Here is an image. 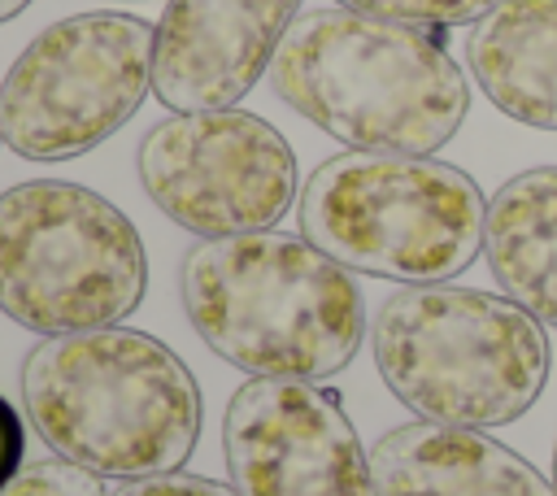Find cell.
<instances>
[{
	"label": "cell",
	"mask_w": 557,
	"mask_h": 496,
	"mask_svg": "<svg viewBox=\"0 0 557 496\" xmlns=\"http://www.w3.org/2000/svg\"><path fill=\"white\" fill-rule=\"evenodd\" d=\"M466 61L505 117L557 131V0H500L470 26Z\"/></svg>",
	"instance_id": "7c38bea8"
},
{
	"label": "cell",
	"mask_w": 557,
	"mask_h": 496,
	"mask_svg": "<svg viewBox=\"0 0 557 496\" xmlns=\"http://www.w3.org/2000/svg\"><path fill=\"white\" fill-rule=\"evenodd\" d=\"M487 196L435 152L348 148L300 187V235L344 270L392 283H448L483 257Z\"/></svg>",
	"instance_id": "5b68a950"
},
{
	"label": "cell",
	"mask_w": 557,
	"mask_h": 496,
	"mask_svg": "<svg viewBox=\"0 0 557 496\" xmlns=\"http://www.w3.org/2000/svg\"><path fill=\"white\" fill-rule=\"evenodd\" d=\"M357 13H374V17H392V22H409V26H474L483 13H492L500 0H331Z\"/></svg>",
	"instance_id": "5bb4252c"
},
{
	"label": "cell",
	"mask_w": 557,
	"mask_h": 496,
	"mask_svg": "<svg viewBox=\"0 0 557 496\" xmlns=\"http://www.w3.org/2000/svg\"><path fill=\"white\" fill-rule=\"evenodd\" d=\"M483 261L500 296L557 331V165H531L487 196Z\"/></svg>",
	"instance_id": "4fadbf2b"
},
{
	"label": "cell",
	"mask_w": 557,
	"mask_h": 496,
	"mask_svg": "<svg viewBox=\"0 0 557 496\" xmlns=\"http://www.w3.org/2000/svg\"><path fill=\"white\" fill-rule=\"evenodd\" d=\"M157 30L117 9L44 26L0 78V135L26 161H74L113 139L152 91Z\"/></svg>",
	"instance_id": "52a82bcc"
},
{
	"label": "cell",
	"mask_w": 557,
	"mask_h": 496,
	"mask_svg": "<svg viewBox=\"0 0 557 496\" xmlns=\"http://www.w3.org/2000/svg\"><path fill=\"white\" fill-rule=\"evenodd\" d=\"M305 0H165L152 44V91L174 113L235 109L300 17Z\"/></svg>",
	"instance_id": "30bf717a"
},
{
	"label": "cell",
	"mask_w": 557,
	"mask_h": 496,
	"mask_svg": "<svg viewBox=\"0 0 557 496\" xmlns=\"http://www.w3.org/2000/svg\"><path fill=\"white\" fill-rule=\"evenodd\" d=\"M0 144H4V135H0Z\"/></svg>",
	"instance_id": "ffe728a7"
},
{
	"label": "cell",
	"mask_w": 557,
	"mask_h": 496,
	"mask_svg": "<svg viewBox=\"0 0 557 496\" xmlns=\"http://www.w3.org/2000/svg\"><path fill=\"white\" fill-rule=\"evenodd\" d=\"M387 392L426 422L509 426L548 387V326L500 292L409 283L370 318Z\"/></svg>",
	"instance_id": "277c9868"
},
{
	"label": "cell",
	"mask_w": 557,
	"mask_h": 496,
	"mask_svg": "<svg viewBox=\"0 0 557 496\" xmlns=\"http://www.w3.org/2000/svg\"><path fill=\"white\" fill-rule=\"evenodd\" d=\"M148 200L200 239L274 231L296 204V152L278 126L244 109L161 117L135 152Z\"/></svg>",
	"instance_id": "ba28073f"
},
{
	"label": "cell",
	"mask_w": 557,
	"mask_h": 496,
	"mask_svg": "<svg viewBox=\"0 0 557 496\" xmlns=\"http://www.w3.org/2000/svg\"><path fill=\"white\" fill-rule=\"evenodd\" d=\"M370 470L379 496H557V487L513 448L479 426L405 422L374 439Z\"/></svg>",
	"instance_id": "8fae6325"
},
{
	"label": "cell",
	"mask_w": 557,
	"mask_h": 496,
	"mask_svg": "<svg viewBox=\"0 0 557 496\" xmlns=\"http://www.w3.org/2000/svg\"><path fill=\"white\" fill-rule=\"evenodd\" d=\"M30 0H0V22H13Z\"/></svg>",
	"instance_id": "ac0fdd59"
},
{
	"label": "cell",
	"mask_w": 557,
	"mask_h": 496,
	"mask_svg": "<svg viewBox=\"0 0 557 496\" xmlns=\"http://www.w3.org/2000/svg\"><path fill=\"white\" fill-rule=\"evenodd\" d=\"M148 292L135 222L70 178L0 191V313L35 335L122 326Z\"/></svg>",
	"instance_id": "8992f818"
},
{
	"label": "cell",
	"mask_w": 557,
	"mask_h": 496,
	"mask_svg": "<svg viewBox=\"0 0 557 496\" xmlns=\"http://www.w3.org/2000/svg\"><path fill=\"white\" fill-rule=\"evenodd\" d=\"M553 487H557V444H553Z\"/></svg>",
	"instance_id": "d6986e66"
},
{
	"label": "cell",
	"mask_w": 557,
	"mask_h": 496,
	"mask_svg": "<svg viewBox=\"0 0 557 496\" xmlns=\"http://www.w3.org/2000/svg\"><path fill=\"white\" fill-rule=\"evenodd\" d=\"M178 300L213 357L248 379L326 383L366 339V296L305 235L200 239L178 265Z\"/></svg>",
	"instance_id": "7a4b0ae2"
},
{
	"label": "cell",
	"mask_w": 557,
	"mask_h": 496,
	"mask_svg": "<svg viewBox=\"0 0 557 496\" xmlns=\"http://www.w3.org/2000/svg\"><path fill=\"white\" fill-rule=\"evenodd\" d=\"M0 496H109V492H104L100 479L87 474L83 466L61 461V457H48V461L22 466V470L0 487Z\"/></svg>",
	"instance_id": "9a60e30c"
},
{
	"label": "cell",
	"mask_w": 557,
	"mask_h": 496,
	"mask_svg": "<svg viewBox=\"0 0 557 496\" xmlns=\"http://www.w3.org/2000/svg\"><path fill=\"white\" fill-rule=\"evenodd\" d=\"M270 87L331 139L374 152H435L470 113V83L435 30L344 4L292 22Z\"/></svg>",
	"instance_id": "3957f363"
},
{
	"label": "cell",
	"mask_w": 557,
	"mask_h": 496,
	"mask_svg": "<svg viewBox=\"0 0 557 496\" xmlns=\"http://www.w3.org/2000/svg\"><path fill=\"white\" fill-rule=\"evenodd\" d=\"M26 413H17V405L0 392V487L22 470L26 457Z\"/></svg>",
	"instance_id": "e0dca14e"
},
{
	"label": "cell",
	"mask_w": 557,
	"mask_h": 496,
	"mask_svg": "<svg viewBox=\"0 0 557 496\" xmlns=\"http://www.w3.org/2000/svg\"><path fill=\"white\" fill-rule=\"evenodd\" d=\"M109 496H239V492L205 474L170 470V474H148V479H122Z\"/></svg>",
	"instance_id": "2e32d148"
},
{
	"label": "cell",
	"mask_w": 557,
	"mask_h": 496,
	"mask_svg": "<svg viewBox=\"0 0 557 496\" xmlns=\"http://www.w3.org/2000/svg\"><path fill=\"white\" fill-rule=\"evenodd\" d=\"M22 413L52 457L96 479L183 470L200 439V383L148 331L100 326L39 335L17 374Z\"/></svg>",
	"instance_id": "6da1fadb"
},
{
	"label": "cell",
	"mask_w": 557,
	"mask_h": 496,
	"mask_svg": "<svg viewBox=\"0 0 557 496\" xmlns=\"http://www.w3.org/2000/svg\"><path fill=\"white\" fill-rule=\"evenodd\" d=\"M222 457L239 496H379L370 452L322 383L248 379L235 387Z\"/></svg>",
	"instance_id": "9c48e42d"
}]
</instances>
